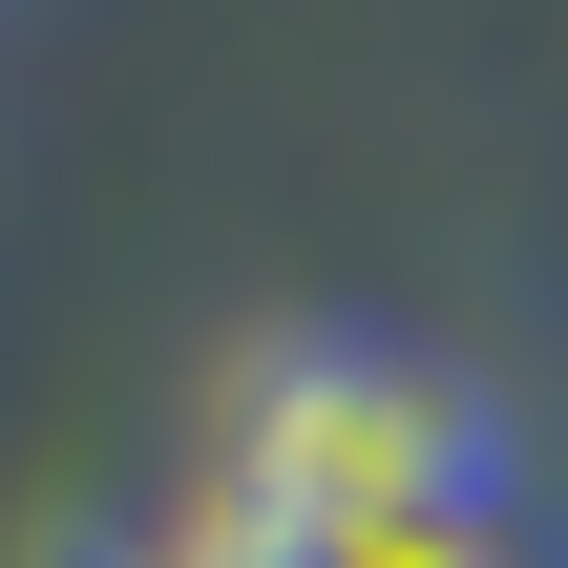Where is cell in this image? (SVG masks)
<instances>
[{
    "label": "cell",
    "instance_id": "1",
    "mask_svg": "<svg viewBox=\"0 0 568 568\" xmlns=\"http://www.w3.org/2000/svg\"><path fill=\"white\" fill-rule=\"evenodd\" d=\"M527 485V422L485 358L443 337H379V316H274L232 379H211V464L190 506L211 527H337V506H485Z\"/></svg>",
    "mask_w": 568,
    "mask_h": 568
},
{
    "label": "cell",
    "instance_id": "2",
    "mask_svg": "<svg viewBox=\"0 0 568 568\" xmlns=\"http://www.w3.org/2000/svg\"><path fill=\"white\" fill-rule=\"evenodd\" d=\"M211 527V506H190ZM211 568H568L548 485H485V506H337V527H211Z\"/></svg>",
    "mask_w": 568,
    "mask_h": 568
},
{
    "label": "cell",
    "instance_id": "3",
    "mask_svg": "<svg viewBox=\"0 0 568 568\" xmlns=\"http://www.w3.org/2000/svg\"><path fill=\"white\" fill-rule=\"evenodd\" d=\"M42 568H211V527L190 506H105V527H63Z\"/></svg>",
    "mask_w": 568,
    "mask_h": 568
}]
</instances>
